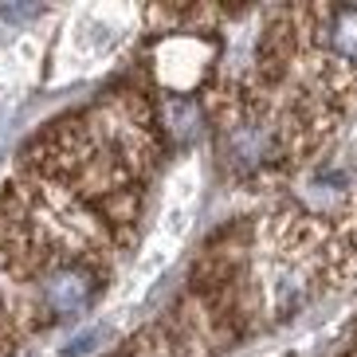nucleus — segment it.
<instances>
[{
  "label": "nucleus",
  "mask_w": 357,
  "mask_h": 357,
  "mask_svg": "<svg viewBox=\"0 0 357 357\" xmlns=\"http://www.w3.org/2000/svg\"><path fill=\"white\" fill-rule=\"evenodd\" d=\"M161 153L146 95H114L43 130L0 185V357L102 298L137 231Z\"/></svg>",
  "instance_id": "f257e3e1"
}]
</instances>
